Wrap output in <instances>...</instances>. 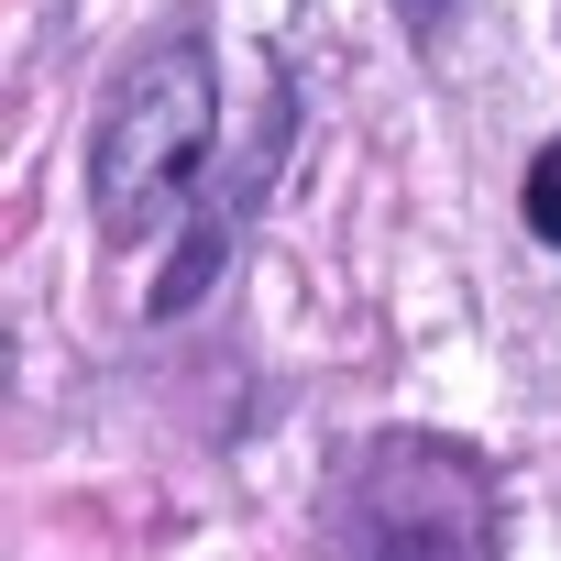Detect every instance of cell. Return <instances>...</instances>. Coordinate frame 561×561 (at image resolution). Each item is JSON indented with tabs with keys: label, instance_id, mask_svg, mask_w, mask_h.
Segmentation results:
<instances>
[{
	"label": "cell",
	"instance_id": "7a4b0ae2",
	"mask_svg": "<svg viewBox=\"0 0 561 561\" xmlns=\"http://www.w3.org/2000/svg\"><path fill=\"white\" fill-rule=\"evenodd\" d=\"M209 144H220V78H209V45L176 34V45H154V56L111 89V111H100V144H89L100 231H111V242H144L165 209H187Z\"/></svg>",
	"mask_w": 561,
	"mask_h": 561
},
{
	"label": "cell",
	"instance_id": "277c9868",
	"mask_svg": "<svg viewBox=\"0 0 561 561\" xmlns=\"http://www.w3.org/2000/svg\"><path fill=\"white\" fill-rule=\"evenodd\" d=\"M408 12H440V0H408Z\"/></svg>",
	"mask_w": 561,
	"mask_h": 561
},
{
	"label": "cell",
	"instance_id": "6da1fadb",
	"mask_svg": "<svg viewBox=\"0 0 561 561\" xmlns=\"http://www.w3.org/2000/svg\"><path fill=\"white\" fill-rule=\"evenodd\" d=\"M331 561H495V473L462 440H364L320 495Z\"/></svg>",
	"mask_w": 561,
	"mask_h": 561
},
{
	"label": "cell",
	"instance_id": "3957f363",
	"mask_svg": "<svg viewBox=\"0 0 561 561\" xmlns=\"http://www.w3.org/2000/svg\"><path fill=\"white\" fill-rule=\"evenodd\" d=\"M528 231H539V242H561V144L528 165Z\"/></svg>",
	"mask_w": 561,
	"mask_h": 561
}]
</instances>
